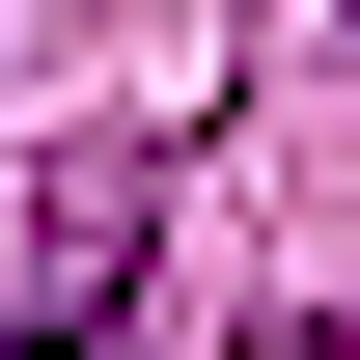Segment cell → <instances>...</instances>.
Segmentation results:
<instances>
[{
	"label": "cell",
	"instance_id": "1",
	"mask_svg": "<svg viewBox=\"0 0 360 360\" xmlns=\"http://www.w3.org/2000/svg\"><path fill=\"white\" fill-rule=\"evenodd\" d=\"M139 250H167V167L84 139V167L28 194V305H0V360H139Z\"/></svg>",
	"mask_w": 360,
	"mask_h": 360
}]
</instances>
